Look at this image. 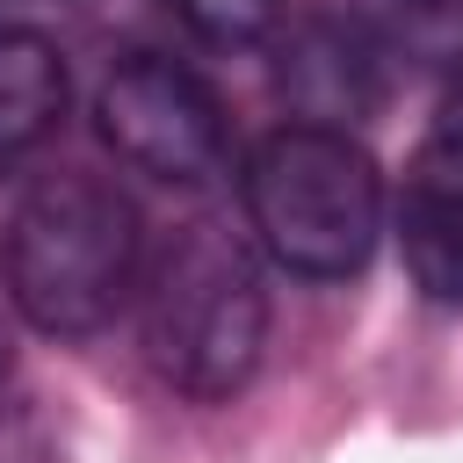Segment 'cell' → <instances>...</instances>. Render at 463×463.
Wrapping results in <instances>:
<instances>
[{
  "mask_svg": "<svg viewBox=\"0 0 463 463\" xmlns=\"http://www.w3.org/2000/svg\"><path fill=\"white\" fill-rule=\"evenodd\" d=\"M7 362H14V354H7V333H0V391H7Z\"/></svg>",
  "mask_w": 463,
  "mask_h": 463,
  "instance_id": "obj_11",
  "label": "cell"
},
{
  "mask_svg": "<svg viewBox=\"0 0 463 463\" xmlns=\"http://www.w3.org/2000/svg\"><path fill=\"white\" fill-rule=\"evenodd\" d=\"M282 7H289V0H174V14H181L203 43H217V51H246V43L275 36Z\"/></svg>",
  "mask_w": 463,
  "mask_h": 463,
  "instance_id": "obj_9",
  "label": "cell"
},
{
  "mask_svg": "<svg viewBox=\"0 0 463 463\" xmlns=\"http://www.w3.org/2000/svg\"><path fill=\"white\" fill-rule=\"evenodd\" d=\"M260 347H268V289L253 246L224 217H188L145 275L152 369L181 398L224 405L260 369Z\"/></svg>",
  "mask_w": 463,
  "mask_h": 463,
  "instance_id": "obj_2",
  "label": "cell"
},
{
  "mask_svg": "<svg viewBox=\"0 0 463 463\" xmlns=\"http://www.w3.org/2000/svg\"><path fill=\"white\" fill-rule=\"evenodd\" d=\"M246 224L275 268L340 282L376 253L383 232L376 159L333 123H282L246 159Z\"/></svg>",
  "mask_w": 463,
  "mask_h": 463,
  "instance_id": "obj_3",
  "label": "cell"
},
{
  "mask_svg": "<svg viewBox=\"0 0 463 463\" xmlns=\"http://www.w3.org/2000/svg\"><path fill=\"white\" fill-rule=\"evenodd\" d=\"M362 22L412 65H463V0H362Z\"/></svg>",
  "mask_w": 463,
  "mask_h": 463,
  "instance_id": "obj_8",
  "label": "cell"
},
{
  "mask_svg": "<svg viewBox=\"0 0 463 463\" xmlns=\"http://www.w3.org/2000/svg\"><path fill=\"white\" fill-rule=\"evenodd\" d=\"M94 123L109 152L152 181H210L224 166V109L174 58H123L94 94Z\"/></svg>",
  "mask_w": 463,
  "mask_h": 463,
  "instance_id": "obj_4",
  "label": "cell"
},
{
  "mask_svg": "<svg viewBox=\"0 0 463 463\" xmlns=\"http://www.w3.org/2000/svg\"><path fill=\"white\" fill-rule=\"evenodd\" d=\"M65 116V65L36 29H0V159L43 145Z\"/></svg>",
  "mask_w": 463,
  "mask_h": 463,
  "instance_id": "obj_6",
  "label": "cell"
},
{
  "mask_svg": "<svg viewBox=\"0 0 463 463\" xmlns=\"http://www.w3.org/2000/svg\"><path fill=\"white\" fill-rule=\"evenodd\" d=\"M434 130H456L463 137V65H456V87H449V101H441V123Z\"/></svg>",
  "mask_w": 463,
  "mask_h": 463,
  "instance_id": "obj_10",
  "label": "cell"
},
{
  "mask_svg": "<svg viewBox=\"0 0 463 463\" xmlns=\"http://www.w3.org/2000/svg\"><path fill=\"white\" fill-rule=\"evenodd\" d=\"M282 87L311 123H333V116H354L369 101V65H362L354 36H340V22H304L282 43Z\"/></svg>",
  "mask_w": 463,
  "mask_h": 463,
  "instance_id": "obj_7",
  "label": "cell"
},
{
  "mask_svg": "<svg viewBox=\"0 0 463 463\" xmlns=\"http://www.w3.org/2000/svg\"><path fill=\"white\" fill-rule=\"evenodd\" d=\"M7 297L36 333L87 340L137 282V210L101 174H36L7 210Z\"/></svg>",
  "mask_w": 463,
  "mask_h": 463,
  "instance_id": "obj_1",
  "label": "cell"
},
{
  "mask_svg": "<svg viewBox=\"0 0 463 463\" xmlns=\"http://www.w3.org/2000/svg\"><path fill=\"white\" fill-rule=\"evenodd\" d=\"M398 246L420 297L463 311V137L456 130H427V145L412 152L398 188Z\"/></svg>",
  "mask_w": 463,
  "mask_h": 463,
  "instance_id": "obj_5",
  "label": "cell"
}]
</instances>
